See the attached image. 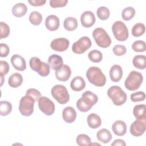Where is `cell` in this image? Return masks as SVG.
<instances>
[{
	"instance_id": "22",
	"label": "cell",
	"mask_w": 146,
	"mask_h": 146,
	"mask_svg": "<svg viewBox=\"0 0 146 146\" xmlns=\"http://www.w3.org/2000/svg\"><path fill=\"white\" fill-rule=\"evenodd\" d=\"M87 120L88 126L92 129H96L102 124V120L100 116L95 113H90L87 116Z\"/></svg>"
},
{
	"instance_id": "13",
	"label": "cell",
	"mask_w": 146,
	"mask_h": 146,
	"mask_svg": "<svg viewBox=\"0 0 146 146\" xmlns=\"http://www.w3.org/2000/svg\"><path fill=\"white\" fill-rule=\"evenodd\" d=\"M95 17L93 12L91 11H86L83 13L80 16V22L82 26L86 28L92 26L95 23Z\"/></svg>"
},
{
	"instance_id": "28",
	"label": "cell",
	"mask_w": 146,
	"mask_h": 146,
	"mask_svg": "<svg viewBox=\"0 0 146 146\" xmlns=\"http://www.w3.org/2000/svg\"><path fill=\"white\" fill-rule=\"evenodd\" d=\"M146 57L145 55H138L134 56L132 60L133 66L140 70H144L146 67Z\"/></svg>"
},
{
	"instance_id": "16",
	"label": "cell",
	"mask_w": 146,
	"mask_h": 146,
	"mask_svg": "<svg viewBox=\"0 0 146 146\" xmlns=\"http://www.w3.org/2000/svg\"><path fill=\"white\" fill-rule=\"evenodd\" d=\"M60 25L59 18L55 15H48L45 21L46 27L50 31H53L58 29Z\"/></svg>"
},
{
	"instance_id": "30",
	"label": "cell",
	"mask_w": 146,
	"mask_h": 146,
	"mask_svg": "<svg viewBox=\"0 0 146 146\" xmlns=\"http://www.w3.org/2000/svg\"><path fill=\"white\" fill-rule=\"evenodd\" d=\"M42 15L38 11H34L30 14L29 21L31 24L34 25H39L42 23Z\"/></svg>"
},
{
	"instance_id": "23",
	"label": "cell",
	"mask_w": 146,
	"mask_h": 146,
	"mask_svg": "<svg viewBox=\"0 0 146 146\" xmlns=\"http://www.w3.org/2000/svg\"><path fill=\"white\" fill-rule=\"evenodd\" d=\"M27 11L26 5L24 3H17L14 5L12 8L13 14L17 17L24 16Z\"/></svg>"
},
{
	"instance_id": "33",
	"label": "cell",
	"mask_w": 146,
	"mask_h": 146,
	"mask_svg": "<svg viewBox=\"0 0 146 146\" xmlns=\"http://www.w3.org/2000/svg\"><path fill=\"white\" fill-rule=\"evenodd\" d=\"M88 57L91 62L94 63H99L103 59V54L102 52L99 50H93L88 53Z\"/></svg>"
},
{
	"instance_id": "19",
	"label": "cell",
	"mask_w": 146,
	"mask_h": 146,
	"mask_svg": "<svg viewBox=\"0 0 146 146\" xmlns=\"http://www.w3.org/2000/svg\"><path fill=\"white\" fill-rule=\"evenodd\" d=\"M112 129L113 133L119 136L124 135L127 132V125L122 120H116L112 125Z\"/></svg>"
},
{
	"instance_id": "11",
	"label": "cell",
	"mask_w": 146,
	"mask_h": 146,
	"mask_svg": "<svg viewBox=\"0 0 146 146\" xmlns=\"http://www.w3.org/2000/svg\"><path fill=\"white\" fill-rule=\"evenodd\" d=\"M146 119L139 120L136 119L134 121L130 126V133L134 136H141L146 129Z\"/></svg>"
},
{
	"instance_id": "6",
	"label": "cell",
	"mask_w": 146,
	"mask_h": 146,
	"mask_svg": "<svg viewBox=\"0 0 146 146\" xmlns=\"http://www.w3.org/2000/svg\"><path fill=\"white\" fill-rule=\"evenodd\" d=\"M51 93L54 98L59 103L64 104L70 100V95L66 87L61 84H56L52 87Z\"/></svg>"
},
{
	"instance_id": "14",
	"label": "cell",
	"mask_w": 146,
	"mask_h": 146,
	"mask_svg": "<svg viewBox=\"0 0 146 146\" xmlns=\"http://www.w3.org/2000/svg\"><path fill=\"white\" fill-rule=\"evenodd\" d=\"M71 75V70L70 67L66 64H63L60 68L55 71V76L56 79L62 82L67 81Z\"/></svg>"
},
{
	"instance_id": "42",
	"label": "cell",
	"mask_w": 146,
	"mask_h": 146,
	"mask_svg": "<svg viewBox=\"0 0 146 146\" xmlns=\"http://www.w3.org/2000/svg\"><path fill=\"white\" fill-rule=\"evenodd\" d=\"M50 71V67L48 65V63H46L44 62H43L42 66L39 70V71L38 72V74L41 76H47L49 74Z\"/></svg>"
},
{
	"instance_id": "40",
	"label": "cell",
	"mask_w": 146,
	"mask_h": 146,
	"mask_svg": "<svg viewBox=\"0 0 146 146\" xmlns=\"http://www.w3.org/2000/svg\"><path fill=\"white\" fill-rule=\"evenodd\" d=\"M112 51L113 54L116 56H122L124 55L127 52L126 47L121 44H116L115 45L113 48Z\"/></svg>"
},
{
	"instance_id": "45",
	"label": "cell",
	"mask_w": 146,
	"mask_h": 146,
	"mask_svg": "<svg viewBox=\"0 0 146 146\" xmlns=\"http://www.w3.org/2000/svg\"><path fill=\"white\" fill-rule=\"evenodd\" d=\"M0 50H1V57H6L8 56L10 52L9 47L6 44L2 43L0 44Z\"/></svg>"
},
{
	"instance_id": "41",
	"label": "cell",
	"mask_w": 146,
	"mask_h": 146,
	"mask_svg": "<svg viewBox=\"0 0 146 146\" xmlns=\"http://www.w3.org/2000/svg\"><path fill=\"white\" fill-rule=\"evenodd\" d=\"M26 95L31 96L34 100L36 101H38V100L41 97V93L35 88H30L27 90L26 92Z\"/></svg>"
},
{
	"instance_id": "1",
	"label": "cell",
	"mask_w": 146,
	"mask_h": 146,
	"mask_svg": "<svg viewBox=\"0 0 146 146\" xmlns=\"http://www.w3.org/2000/svg\"><path fill=\"white\" fill-rule=\"evenodd\" d=\"M98 100V96L90 91L83 93L82 97L76 102V107L81 112H86L90 111Z\"/></svg>"
},
{
	"instance_id": "39",
	"label": "cell",
	"mask_w": 146,
	"mask_h": 146,
	"mask_svg": "<svg viewBox=\"0 0 146 146\" xmlns=\"http://www.w3.org/2000/svg\"><path fill=\"white\" fill-rule=\"evenodd\" d=\"M131 100L133 102H142L145 98V94L143 91H138L132 93L130 95Z\"/></svg>"
},
{
	"instance_id": "15",
	"label": "cell",
	"mask_w": 146,
	"mask_h": 146,
	"mask_svg": "<svg viewBox=\"0 0 146 146\" xmlns=\"http://www.w3.org/2000/svg\"><path fill=\"white\" fill-rule=\"evenodd\" d=\"M11 63L14 68L18 71H24L26 68L25 59L18 54L13 55L11 58Z\"/></svg>"
},
{
	"instance_id": "4",
	"label": "cell",
	"mask_w": 146,
	"mask_h": 146,
	"mask_svg": "<svg viewBox=\"0 0 146 146\" xmlns=\"http://www.w3.org/2000/svg\"><path fill=\"white\" fill-rule=\"evenodd\" d=\"M92 36L97 45L102 48L108 47L112 42L111 39L106 31L101 27H98L94 30Z\"/></svg>"
},
{
	"instance_id": "9",
	"label": "cell",
	"mask_w": 146,
	"mask_h": 146,
	"mask_svg": "<svg viewBox=\"0 0 146 146\" xmlns=\"http://www.w3.org/2000/svg\"><path fill=\"white\" fill-rule=\"evenodd\" d=\"M92 43L90 38L82 36L78 41L74 43L72 46V51L78 54H82L85 52L91 46Z\"/></svg>"
},
{
	"instance_id": "44",
	"label": "cell",
	"mask_w": 146,
	"mask_h": 146,
	"mask_svg": "<svg viewBox=\"0 0 146 146\" xmlns=\"http://www.w3.org/2000/svg\"><path fill=\"white\" fill-rule=\"evenodd\" d=\"M10 67L9 63L4 60L0 61V75H5L9 71Z\"/></svg>"
},
{
	"instance_id": "26",
	"label": "cell",
	"mask_w": 146,
	"mask_h": 146,
	"mask_svg": "<svg viewBox=\"0 0 146 146\" xmlns=\"http://www.w3.org/2000/svg\"><path fill=\"white\" fill-rule=\"evenodd\" d=\"M133 113L134 116L136 118V119H139V120L146 119L145 105L144 104L136 105L133 107Z\"/></svg>"
},
{
	"instance_id": "43",
	"label": "cell",
	"mask_w": 146,
	"mask_h": 146,
	"mask_svg": "<svg viewBox=\"0 0 146 146\" xmlns=\"http://www.w3.org/2000/svg\"><path fill=\"white\" fill-rule=\"evenodd\" d=\"M67 2V0H50V5L53 8L62 7L65 6Z\"/></svg>"
},
{
	"instance_id": "5",
	"label": "cell",
	"mask_w": 146,
	"mask_h": 146,
	"mask_svg": "<svg viewBox=\"0 0 146 146\" xmlns=\"http://www.w3.org/2000/svg\"><path fill=\"white\" fill-rule=\"evenodd\" d=\"M143 80V76L140 72L132 71L126 78L124 82V86L127 90L135 91L140 87Z\"/></svg>"
},
{
	"instance_id": "34",
	"label": "cell",
	"mask_w": 146,
	"mask_h": 146,
	"mask_svg": "<svg viewBox=\"0 0 146 146\" xmlns=\"http://www.w3.org/2000/svg\"><path fill=\"white\" fill-rule=\"evenodd\" d=\"M29 64L31 68L33 71L38 72L42 66L43 62H42L39 58L33 56L30 59Z\"/></svg>"
},
{
	"instance_id": "27",
	"label": "cell",
	"mask_w": 146,
	"mask_h": 146,
	"mask_svg": "<svg viewBox=\"0 0 146 146\" xmlns=\"http://www.w3.org/2000/svg\"><path fill=\"white\" fill-rule=\"evenodd\" d=\"M78 24L76 19L72 17H67L63 22V26L64 29L69 31L75 30L78 27Z\"/></svg>"
},
{
	"instance_id": "36",
	"label": "cell",
	"mask_w": 146,
	"mask_h": 146,
	"mask_svg": "<svg viewBox=\"0 0 146 146\" xmlns=\"http://www.w3.org/2000/svg\"><path fill=\"white\" fill-rule=\"evenodd\" d=\"M96 14L100 19L106 20L110 17V11L107 7L100 6L98 9L96 11Z\"/></svg>"
},
{
	"instance_id": "47",
	"label": "cell",
	"mask_w": 146,
	"mask_h": 146,
	"mask_svg": "<svg viewBox=\"0 0 146 146\" xmlns=\"http://www.w3.org/2000/svg\"><path fill=\"white\" fill-rule=\"evenodd\" d=\"M112 146H125V141L122 139H116L111 144Z\"/></svg>"
},
{
	"instance_id": "18",
	"label": "cell",
	"mask_w": 146,
	"mask_h": 146,
	"mask_svg": "<svg viewBox=\"0 0 146 146\" xmlns=\"http://www.w3.org/2000/svg\"><path fill=\"white\" fill-rule=\"evenodd\" d=\"M48 64L51 68L54 70H57L63 65V60L60 56L52 54L48 57Z\"/></svg>"
},
{
	"instance_id": "46",
	"label": "cell",
	"mask_w": 146,
	"mask_h": 146,
	"mask_svg": "<svg viewBox=\"0 0 146 146\" xmlns=\"http://www.w3.org/2000/svg\"><path fill=\"white\" fill-rule=\"evenodd\" d=\"M29 3L33 6H43L46 2V0H29Z\"/></svg>"
},
{
	"instance_id": "21",
	"label": "cell",
	"mask_w": 146,
	"mask_h": 146,
	"mask_svg": "<svg viewBox=\"0 0 146 146\" xmlns=\"http://www.w3.org/2000/svg\"><path fill=\"white\" fill-rule=\"evenodd\" d=\"M70 87L73 91L78 92L85 88L86 82L82 77L76 76L74 77L71 81Z\"/></svg>"
},
{
	"instance_id": "29",
	"label": "cell",
	"mask_w": 146,
	"mask_h": 146,
	"mask_svg": "<svg viewBox=\"0 0 146 146\" xmlns=\"http://www.w3.org/2000/svg\"><path fill=\"white\" fill-rule=\"evenodd\" d=\"M145 31L144 24L142 23H136L132 29V34L135 37H139L143 35Z\"/></svg>"
},
{
	"instance_id": "17",
	"label": "cell",
	"mask_w": 146,
	"mask_h": 146,
	"mask_svg": "<svg viewBox=\"0 0 146 146\" xmlns=\"http://www.w3.org/2000/svg\"><path fill=\"white\" fill-rule=\"evenodd\" d=\"M63 119L67 123L74 122L76 117V112L72 107H66L62 111Z\"/></svg>"
},
{
	"instance_id": "3",
	"label": "cell",
	"mask_w": 146,
	"mask_h": 146,
	"mask_svg": "<svg viewBox=\"0 0 146 146\" xmlns=\"http://www.w3.org/2000/svg\"><path fill=\"white\" fill-rule=\"evenodd\" d=\"M107 95L112 100L114 105L119 106L124 104L127 101V94L118 86L110 87L107 90Z\"/></svg>"
},
{
	"instance_id": "10",
	"label": "cell",
	"mask_w": 146,
	"mask_h": 146,
	"mask_svg": "<svg viewBox=\"0 0 146 146\" xmlns=\"http://www.w3.org/2000/svg\"><path fill=\"white\" fill-rule=\"evenodd\" d=\"M38 102L39 110L46 115L50 116L54 113L55 110V104L48 98L41 96Z\"/></svg>"
},
{
	"instance_id": "8",
	"label": "cell",
	"mask_w": 146,
	"mask_h": 146,
	"mask_svg": "<svg viewBox=\"0 0 146 146\" xmlns=\"http://www.w3.org/2000/svg\"><path fill=\"white\" fill-rule=\"evenodd\" d=\"M112 31L115 38L119 41H125L129 36L128 28L122 21L114 22L112 26Z\"/></svg>"
},
{
	"instance_id": "12",
	"label": "cell",
	"mask_w": 146,
	"mask_h": 146,
	"mask_svg": "<svg viewBox=\"0 0 146 146\" xmlns=\"http://www.w3.org/2000/svg\"><path fill=\"white\" fill-rule=\"evenodd\" d=\"M70 41L65 38H58L52 40L50 44L51 48L56 51L63 52L69 47Z\"/></svg>"
},
{
	"instance_id": "25",
	"label": "cell",
	"mask_w": 146,
	"mask_h": 146,
	"mask_svg": "<svg viewBox=\"0 0 146 146\" xmlns=\"http://www.w3.org/2000/svg\"><path fill=\"white\" fill-rule=\"evenodd\" d=\"M96 137L99 141L104 144L108 143L112 138L111 132L106 128H103L99 130L96 133Z\"/></svg>"
},
{
	"instance_id": "38",
	"label": "cell",
	"mask_w": 146,
	"mask_h": 146,
	"mask_svg": "<svg viewBox=\"0 0 146 146\" xmlns=\"http://www.w3.org/2000/svg\"><path fill=\"white\" fill-rule=\"evenodd\" d=\"M0 29H1V39L7 38L9 35L10 32L9 26L7 23L3 22H1Z\"/></svg>"
},
{
	"instance_id": "2",
	"label": "cell",
	"mask_w": 146,
	"mask_h": 146,
	"mask_svg": "<svg viewBox=\"0 0 146 146\" xmlns=\"http://www.w3.org/2000/svg\"><path fill=\"white\" fill-rule=\"evenodd\" d=\"M88 81L97 87H102L106 83V77L100 68L98 67H90L86 72Z\"/></svg>"
},
{
	"instance_id": "32",
	"label": "cell",
	"mask_w": 146,
	"mask_h": 146,
	"mask_svg": "<svg viewBox=\"0 0 146 146\" xmlns=\"http://www.w3.org/2000/svg\"><path fill=\"white\" fill-rule=\"evenodd\" d=\"M76 141L79 146H87L92 144L90 137L86 134H80L76 139Z\"/></svg>"
},
{
	"instance_id": "24",
	"label": "cell",
	"mask_w": 146,
	"mask_h": 146,
	"mask_svg": "<svg viewBox=\"0 0 146 146\" xmlns=\"http://www.w3.org/2000/svg\"><path fill=\"white\" fill-rule=\"evenodd\" d=\"M23 82V77L21 74L15 72L11 75L8 80L9 85L13 88H17L19 87Z\"/></svg>"
},
{
	"instance_id": "7",
	"label": "cell",
	"mask_w": 146,
	"mask_h": 146,
	"mask_svg": "<svg viewBox=\"0 0 146 146\" xmlns=\"http://www.w3.org/2000/svg\"><path fill=\"white\" fill-rule=\"evenodd\" d=\"M35 100L31 96L26 95L19 102V110L20 113L25 116H29L34 112V106Z\"/></svg>"
},
{
	"instance_id": "48",
	"label": "cell",
	"mask_w": 146,
	"mask_h": 146,
	"mask_svg": "<svg viewBox=\"0 0 146 146\" xmlns=\"http://www.w3.org/2000/svg\"><path fill=\"white\" fill-rule=\"evenodd\" d=\"M4 81V78H3V75H1V86H2L3 83Z\"/></svg>"
},
{
	"instance_id": "37",
	"label": "cell",
	"mask_w": 146,
	"mask_h": 146,
	"mask_svg": "<svg viewBox=\"0 0 146 146\" xmlns=\"http://www.w3.org/2000/svg\"><path fill=\"white\" fill-rule=\"evenodd\" d=\"M132 48L135 52H144L146 50V44L141 40H136L132 44Z\"/></svg>"
},
{
	"instance_id": "31",
	"label": "cell",
	"mask_w": 146,
	"mask_h": 146,
	"mask_svg": "<svg viewBox=\"0 0 146 146\" xmlns=\"http://www.w3.org/2000/svg\"><path fill=\"white\" fill-rule=\"evenodd\" d=\"M135 15V9L132 7H127L121 12V17L124 21H128L133 18Z\"/></svg>"
},
{
	"instance_id": "20",
	"label": "cell",
	"mask_w": 146,
	"mask_h": 146,
	"mask_svg": "<svg viewBox=\"0 0 146 146\" xmlns=\"http://www.w3.org/2000/svg\"><path fill=\"white\" fill-rule=\"evenodd\" d=\"M110 76L112 81L117 82L123 76V70L120 65H113L110 70Z\"/></svg>"
},
{
	"instance_id": "35",
	"label": "cell",
	"mask_w": 146,
	"mask_h": 146,
	"mask_svg": "<svg viewBox=\"0 0 146 146\" xmlns=\"http://www.w3.org/2000/svg\"><path fill=\"white\" fill-rule=\"evenodd\" d=\"M12 111V105L11 103L7 101L1 102V116H7Z\"/></svg>"
}]
</instances>
